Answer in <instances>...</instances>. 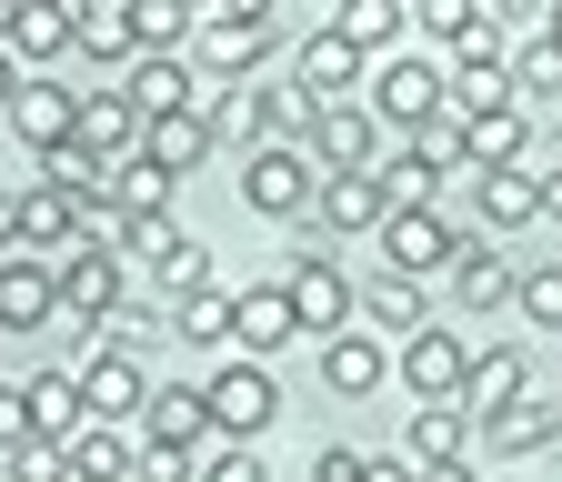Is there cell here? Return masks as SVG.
<instances>
[{
	"label": "cell",
	"instance_id": "cell-13",
	"mask_svg": "<svg viewBox=\"0 0 562 482\" xmlns=\"http://www.w3.org/2000/svg\"><path fill=\"white\" fill-rule=\"evenodd\" d=\"M382 181L372 171H322V191H312V232L331 242V232H382Z\"/></svg>",
	"mask_w": 562,
	"mask_h": 482
},
{
	"label": "cell",
	"instance_id": "cell-35",
	"mask_svg": "<svg viewBox=\"0 0 562 482\" xmlns=\"http://www.w3.org/2000/svg\"><path fill=\"white\" fill-rule=\"evenodd\" d=\"M552 433H562V412H552V402H513L503 423H482L492 452H552Z\"/></svg>",
	"mask_w": 562,
	"mask_h": 482
},
{
	"label": "cell",
	"instance_id": "cell-38",
	"mask_svg": "<svg viewBox=\"0 0 562 482\" xmlns=\"http://www.w3.org/2000/svg\"><path fill=\"white\" fill-rule=\"evenodd\" d=\"M402 152H412V161H432V171H472V142H462V121H452V111H432L422 131H402Z\"/></svg>",
	"mask_w": 562,
	"mask_h": 482
},
{
	"label": "cell",
	"instance_id": "cell-1",
	"mask_svg": "<svg viewBox=\"0 0 562 482\" xmlns=\"http://www.w3.org/2000/svg\"><path fill=\"white\" fill-rule=\"evenodd\" d=\"M442 111L452 121H482V111H522L513 101V51H503V31H472V41H452V71H442Z\"/></svg>",
	"mask_w": 562,
	"mask_h": 482
},
{
	"label": "cell",
	"instance_id": "cell-52",
	"mask_svg": "<svg viewBox=\"0 0 562 482\" xmlns=\"http://www.w3.org/2000/svg\"><path fill=\"white\" fill-rule=\"evenodd\" d=\"M532 31H542V41H552V51H562V0H552V11H542V21H532Z\"/></svg>",
	"mask_w": 562,
	"mask_h": 482
},
{
	"label": "cell",
	"instance_id": "cell-12",
	"mask_svg": "<svg viewBox=\"0 0 562 482\" xmlns=\"http://www.w3.org/2000/svg\"><path fill=\"white\" fill-rule=\"evenodd\" d=\"M121 101H131L140 121H171V111H201V81H191L181 51H140L131 81H121Z\"/></svg>",
	"mask_w": 562,
	"mask_h": 482
},
{
	"label": "cell",
	"instance_id": "cell-26",
	"mask_svg": "<svg viewBox=\"0 0 562 482\" xmlns=\"http://www.w3.org/2000/svg\"><path fill=\"white\" fill-rule=\"evenodd\" d=\"M171 191H181V181H171L161 161H140V152L111 161V212H121V222H171Z\"/></svg>",
	"mask_w": 562,
	"mask_h": 482
},
{
	"label": "cell",
	"instance_id": "cell-6",
	"mask_svg": "<svg viewBox=\"0 0 562 482\" xmlns=\"http://www.w3.org/2000/svg\"><path fill=\"white\" fill-rule=\"evenodd\" d=\"M312 191H322V171H312V152H251L241 161V201H251V212H271V222H302L312 212Z\"/></svg>",
	"mask_w": 562,
	"mask_h": 482
},
{
	"label": "cell",
	"instance_id": "cell-4",
	"mask_svg": "<svg viewBox=\"0 0 562 482\" xmlns=\"http://www.w3.org/2000/svg\"><path fill=\"white\" fill-rule=\"evenodd\" d=\"M50 292H60V312L81 322V332H101V322L121 312V251L70 242V251H60V271H50Z\"/></svg>",
	"mask_w": 562,
	"mask_h": 482
},
{
	"label": "cell",
	"instance_id": "cell-39",
	"mask_svg": "<svg viewBox=\"0 0 562 482\" xmlns=\"http://www.w3.org/2000/svg\"><path fill=\"white\" fill-rule=\"evenodd\" d=\"M171 332H181V341H232V292L201 282L191 302H171Z\"/></svg>",
	"mask_w": 562,
	"mask_h": 482
},
{
	"label": "cell",
	"instance_id": "cell-28",
	"mask_svg": "<svg viewBox=\"0 0 562 482\" xmlns=\"http://www.w3.org/2000/svg\"><path fill=\"white\" fill-rule=\"evenodd\" d=\"M21 402H31V433H41V442H70V433L91 423V412H81V372H31Z\"/></svg>",
	"mask_w": 562,
	"mask_h": 482
},
{
	"label": "cell",
	"instance_id": "cell-36",
	"mask_svg": "<svg viewBox=\"0 0 562 482\" xmlns=\"http://www.w3.org/2000/svg\"><path fill=\"white\" fill-rule=\"evenodd\" d=\"M372 181H382V201H392V212H432V191H442V171H432V161H412V152L372 161Z\"/></svg>",
	"mask_w": 562,
	"mask_h": 482
},
{
	"label": "cell",
	"instance_id": "cell-2",
	"mask_svg": "<svg viewBox=\"0 0 562 482\" xmlns=\"http://www.w3.org/2000/svg\"><path fill=\"white\" fill-rule=\"evenodd\" d=\"M201 412H211V433H222V442H261L281 423V382L261 362H222V372L201 382Z\"/></svg>",
	"mask_w": 562,
	"mask_h": 482
},
{
	"label": "cell",
	"instance_id": "cell-34",
	"mask_svg": "<svg viewBox=\"0 0 562 482\" xmlns=\"http://www.w3.org/2000/svg\"><path fill=\"white\" fill-rule=\"evenodd\" d=\"M462 142H472V171H513L532 152V121L522 111H482V121H462Z\"/></svg>",
	"mask_w": 562,
	"mask_h": 482
},
{
	"label": "cell",
	"instance_id": "cell-44",
	"mask_svg": "<svg viewBox=\"0 0 562 482\" xmlns=\"http://www.w3.org/2000/svg\"><path fill=\"white\" fill-rule=\"evenodd\" d=\"M201 482H271V472H261V452H251V442H222V452L201 462Z\"/></svg>",
	"mask_w": 562,
	"mask_h": 482
},
{
	"label": "cell",
	"instance_id": "cell-49",
	"mask_svg": "<svg viewBox=\"0 0 562 482\" xmlns=\"http://www.w3.org/2000/svg\"><path fill=\"white\" fill-rule=\"evenodd\" d=\"M412 482H482L472 462H432V472H412Z\"/></svg>",
	"mask_w": 562,
	"mask_h": 482
},
{
	"label": "cell",
	"instance_id": "cell-27",
	"mask_svg": "<svg viewBox=\"0 0 562 482\" xmlns=\"http://www.w3.org/2000/svg\"><path fill=\"white\" fill-rule=\"evenodd\" d=\"M472 191H482V222H492V232L542 222V181H532V161H513V171H472Z\"/></svg>",
	"mask_w": 562,
	"mask_h": 482
},
{
	"label": "cell",
	"instance_id": "cell-42",
	"mask_svg": "<svg viewBox=\"0 0 562 482\" xmlns=\"http://www.w3.org/2000/svg\"><path fill=\"white\" fill-rule=\"evenodd\" d=\"M412 21L432 31V41H472V31H482L492 11H482V0H412Z\"/></svg>",
	"mask_w": 562,
	"mask_h": 482
},
{
	"label": "cell",
	"instance_id": "cell-24",
	"mask_svg": "<svg viewBox=\"0 0 562 482\" xmlns=\"http://www.w3.org/2000/svg\"><path fill=\"white\" fill-rule=\"evenodd\" d=\"M271 60V31H251V21H222V11H201V71H222L232 91H241V71H261Z\"/></svg>",
	"mask_w": 562,
	"mask_h": 482
},
{
	"label": "cell",
	"instance_id": "cell-45",
	"mask_svg": "<svg viewBox=\"0 0 562 482\" xmlns=\"http://www.w3.org/2000/svg\"><path fill=\"white\" fill-rule=\"evenodd\" d=\"M362 462H372V452H351V442H322V452H312V482H362Z\"/></svg>",
	"mask_w": 562,
	"mask_h": 482
},
{
	"label": "cell",
	"instance_id": "cell-46",
	"mask_svg": "<svg viewBox=\"0 0 562 482\" xmlns=\"http://www.w3.org/2000/svg\"><path fill=\"white\" fill-rule=\"evenodd\" d=\"M21 442H31V402L0 392V452H21Z\"/></svg>",
	"mask_w": 562,
	"mask_h": 482
},
{
	"label": "cell",
	"instance_id": "cell-10",
	"mask_svg": "<svg viewBox=\"0 0 562 482\" xmlns=\"http://www.w3.org/2000/svg\"><path fill=\"white\" fill-rule=\"evenodd\" d=\"M140 402H151V372H140V352H101L81 362V412L91 423H140Z\"/></svg>",
	"mask_w": 562,
	"mask_h": 482
},
{
	"label": "cell",
	"instance_id": "cell-16",
	"mask_svg": "<svg viewBox=\"0 0 562 482\" xmlns=\"http://www.w3.org/2000/svg\"><path fill=\"white\" fill-rule=\"evenodd\" d=\"M322 382H331L341 402H372V392L392 382V341H372V332H331V341H322Z\"/></svg>",
	"mask_w": 562,
	"mask_h": 482
},
{
	"label": "cell",
	"instance_id": "cell-50",
	"mask_svg": "<svg viewBox=\"0 0 562 482\" xmlns=\"http://www.w3.org/2000/svg\"><path fill=\"white\" fill-rule=\"evenodd\" d=\"M362 482H412V462L392 452V462H362Z\"/></svg>",
	"mask_w": 562,
	"mask_h": 482
},
{
	"label": "cell",
	"instance_id": "cell-29",
	"mask_svg": "<svg viewBox=\"0 0 562 482\" xmlns=\"http://www.w3.org/2000/svg\"><path fill=\"white\" fill-rule=\"evenodd\" d=\"M412 472H432V462H472V423H462V402H422L412 412Z\"/></svg>",
	"mask_w": 562,
	"mask_h": 482
},
{
	"label": "cell",
	"instance_id": "cell-30",
	"mask_svg": "<svg viewBox=\"0 0 562 482\" xmlns=\"http://www.w3.org/2000/svg\"><path fill=\"white\" fill-rule=\"evenodd\" d=\"M50 312H60V292H50V271L11 251V261H0V332H41Z\"/></svg>",
	"mask_w": 562,
	"mask_h": 482
},
{
	"label": "cell",
	"instance_id": "cell-21",
	"mask_svg": "<svg viewBox=\"0 0 562 482\" xmlns=\"http://www.w3.org/2000/svg\"><path fill=\"white\" fill-rule=\"evenodd\" d=\"M302 322H292V302H281V282H261V292H232V341H241V362H261V352H281Z\"/></svg>",
	"mask_w": 562,
	"mask_h": 482
},
{
	"label": "cell",
	"instance_id": "cell-25",
	"mask_svg": "<svg viewBox=\"0 0 562 482\" xmlns=\"http://www.w3.org/2000/svg\"><path fill=\"white\" fill-rule=\"evenodd\" d=\"M11 242L21 251H70L81 242V212H70L60 191H11Z\"/></svg>",
	"mask_w": 562,
	"mask_h": 482
},
{
	"label": "cell",
	"instance_id": "cell-3",
	"mask_svg": "<svg viewBox=\"0 0 562 482\" xmlns=\"http://www.w3.org/2000/svg\"><path fill=\"white\" fill-rule=\"evenodd\" d=\"M281 302H292V322L312 332V341H331V332H351V282L331 271V251L322 242H302V261L281 271Z\"/></svg>",
	"mask_w": 562,
	"mask_h": 482
},
{
	"label": "cell",
	"instance_id": "cell-19",
	"mask_svg": "<svg viewBox=\"0 0 562 482\" xmlns=\"http://www.w3.org/2000/svg\"><path fill=\"white\" fill-rule=\"evenodd\" d=\"M70 142H81L91 161H131L140 152V111L121 91H81V121H70Z\"/></svg>",
	"mask_w": 562,
	"mask_h": 482
},
{
	"label": "cell",
	"instance_id": "cell-7",
	"mask_svg": "<svg viewBox=\"0 0 562 482\" xmlns=\"http://www.w3.org/2000/svg\"><path fill=\"white\" fill-rule=\"evenodd\" d=\"M302 152H312V171H372L382 161V121L362 101H331V111H312Z\"/></svg>",
	"mask_w": 562,
	"mask_h": 482
},
{
	"label": "cell",
	"instance_id": "cell-18",
	"mask_svg": "<svg viewBox=\"0 0 562 482\" xmlns=\"http://www.w3.org/2000/svg\"><path fill=\"white\" fill-rule=\"evenodd\" d=\"M60 51H81L70 0H21V11H11V60H21V71H50Z\"/></svg>",
	"mask_w": 562,
	"mask_h": 482
},
{
	"label": "cell",
	"instance_id": "cell-23",
	"mask_svg": "<svg viewBox=\"0 0 562 482\" xmlns=\"http://www.w3.org/2000/svg\"><path fill=\"white\" fill-rule=\"evenodd\" d=\"M513 282H522V271L492 251V242H472V232H462V251H452V292H462V312H503V302H513Z\"/></svg>",
	"mask_w": 562,
	"mask_h": 482
},
{
	"label": "cell",
	"instance_id": "cell-17",
	"mask_svg": "<svg viewBox=\"0 0 562 482\" xmlns=\"http://www.w3.org/2000/svg\"><path fill=\"white\" fill-rule=\"evenodd\" d=\"M140 442H161V452H201L211 442V412L191 382H151V402H140Z\"/></svg>",
	"mask_w": 562,
	"mask_h": 482
},
{
	"label": "cell",
	"instance_id": "cell-22",
	"mask_svg": "<svg viewBox=\"0 0 562 482\" xmlns=\"http://www.w3.org/2000/svg\"><path fill=\"white\" fill-rule=\"evenodd\" d=\"M351 312L372 322V341H412L422 322H432V312H422V282H402V271H382V282H362V292H351Z\"/></svg>",
	"mask_w": 562,
	"mask_h": 482
},
{
	"label": "cell",
	"instance_id": "cell-14",
	"mask_svg": "<svg viewBox=\"0 0 562 482\" xmlns=\"http://www.w3.org/2000/svg\"><path fill=\"white\" fill-rule=\"evenodd\" d=\"M362 71H372V60L351 51L341 31H312V41H302V71H292V91H302L312 111H331V101H351V81H362Z\"/></svg>",
	"mask_w": 562,
	"mask_h": 482
},
{
	"label": "cell",
	"instance_id": "cell-54",
	"mask_svg": "<svg viewBox=\"0 0 562 482\" xmlns=\"http://www.w3.org/2000/svg\"><path fill=\"white\" fill-rule=\"evenodd\" d=\"M0 261H11V242H0Z\"/></svg>",
	"mask_w": 562,
	"mask_h": 482
},
{
	"label": "cell",
	"instance_id": "cell-55",
	"mask_svg": "<svg viewBox=\"0 0 562 482\" xmlns=\"http://www.w3.org/2000/svg\"><path fill=\"white\" fill-rule=\"evenodd\" d=\"M503 482H513V472H503Z\"/></svg>",
	"mask_w": 562,
	"mask_h": 482
},
{
	"label": "cell",
	"instance_id": "cell-11",
	"mask_svg": "<svg viewBox=\"0 0 562 482\" xmlns=\"http://www.w3.org/2000/svg\"><path fill=\"white\" fill-rule=\"evenodd\" d=\"M70 121H81V91H70V81H50V71H31V81L11 91V111H0V131H21L31 152L70 142Z\"/></svg>",
	"mask_w": 562,
	"mask_h": 482
},
{
	"label": "cell",
	"instance_id": "cell-15",
	"mask_svg": "<svg viewBox=\"0 0 562 482\" xmlns=\"http://www.w3.org/2000/svg\"><path fill=\"white\" fill-rule=\"evenodd\" d=\"M513 402H522V352H513V341H492V352H472V372H462V423L482 433V423H503Z\"/></svg>",
	"mask_w": 562,
	"mask_h": 482
},
{
	"label": "cell",
	"instance_id": "cell-31",
	"mask_svg": "<svg viewBox=\"0 0 562 482\" xmlns=\"http://www.w3.org/2000/svg\"><path fill=\"white\" fill-rule=\"evenodd\" d=\"M140 161H161L171 181H181V171H201V161H211V121H201V111H171V121H140Z\"/></svg>",
	"mask_w": 562,
	"mask_h": 482
},
{
	"label": "cell",
	"instance_id": "cell-9",
	"mask_svg": "<svg viewBox=\"0 0 562 482\" xmlns=\"http://www.w3.org/2000/svg\"><path fill=\"white\" fill-rule=\"evenodd\" d=\"M462 372H472V341H452L442 322H422L402 341V392L412 402H462Z\"/></svg>",
	"mask_w": 562,
	"mask_h": 482
},
{
	"label": "cell",
	"instance_id": "cell-32",
	"mask_svg": "<svg viewBox=\"0 0 562 482\" xmlns=\"http://www.w3.org/2000/svg\"><path fill=\"white\" fill-rule=\"evenodd\" d=\"M402 21H412V0H341V11H331V31L362 51V60H382L402 41Z\"/></svg>",
	"mask_w": 562,
	"mask_h": 482
},
{
	"label": "cell",
	"instance_id": "cell-8",
	"mask_svg": "<svg viewBox=\"0 0 562 482\" xmlns=\"http://www.w3.org/2000/svg\"><path fill=\"white\" fill-rule=\"evenodd\" d=\"M462 232L442 212H382V271H402V282H422V271H452Z\"/></svg>",
	"mask_w": 562,
	"mask_h": 482
},
{
	"label": "cell",
	"instance_id": "cell-20",
	"mask_svg": "<svg viewBox=\"0 0 562 482\" xmlns=\"http://www.w3.org/2000/svg\"><path fill=\"white\" fill-rule=\"evenodd\" d=\"M41 191H60L70 212H111V161H91L81 142H50L41 152Z\"/></svg>",
	"mask_w": 562,
	"mask_h": 482
},
{
	"label": "cell",
	"instance_id": "cell-40",
	"mask_svg": "<svg viewBox=\"0 0 562 482\" xmlns=\"http://www.w3.org/2000/svg\"><path fill=\"white\" fill-rule=\"evenodd\" d=\"M513 101H562V51H552L542 31L513 51Z\"/></svg>",
	"mask_w": 562,
	"mask_h": 482
},
{
	"label": "cell",
	"instance_id": "cell-43",
	"mask_svg": "<svg viewBox=\"0 0 562 482\" xmlns=\"http://www.w3.org/2000/svg\"><path fill=\"white\" fill-rule=\"evenodd\" d=\"M0 462H11V482H70V462H60V442H21V452H0Z\"/></svg>",
	"mask_w": 562,
	"mask_h": 482
},
{
	"label": "cell",
	"instance_id": "cell-47",
	"mask_svg": "<svg viewBox=\"0 0 562 482\" xmlns=\"http://www.w3.org/2000/svg\"><path fill=\"white\" fill-rule=\"evenodd\" d=\"M222 21H251V31H271V0H211Z\"/></svg>",
	"mask_w": 562,
	"mask_h": 482
},
{
	"label": "cell",
	"instance_id": "cell-5",
	"mask_svg": "<svg viewBox=\"0 0 562 482\" xmlns=\"http://www.w3.org/2000/svg\"><path fill=\"white\" fill-rule=\"evenodd\" d=\"M362 81H372V121H392V131H422V121L442 111V71L412 60V51H382Z\"/></svg>",
	"mask_w": 562,
	"mask_h": 482
},
{
	"label": "cell",
	"instance_id": "cell-48",
	"mask_svg": "<svg viewBox=\"0 0 562 482\" xmlns=\"http://www.w3.org/2000/svg\"><path fill=\"white\" fill-rule=\"evenodd\" d=\"M532 181H542V222H562V161H542Z\"/></svg>",
	"mask_w": 562,
	"mask_h": 482
},
{
	"label": "cell",
	"instance_id": "cell-53",
	"mask_svg": "<svg viewBox=\"0 0 562 482\" xmlns=\"http://www.w3.org/2000/svg\"><path fill=\"white\" fill-rule=\"evenodd\" d=\"M552 462H562V433H552Z\"/></svg>",
	"mask_w": 562,
	"mask_h": 482
},
{
	"label": "cell",
	"instance_id": "cell-51",
	"mask_svg": "<svg viewBox=\"0 0 562 482\" xmlns=\"http://www.w3.org/2000/svg\"><path fill=\"white\" fill-rule=\"evenodd\" d=\"M21 81H31V71H21L11 51H0V111H11V91H21Z\"/></svg>",
	"mask_w": 562,
	"mask_h": 482
},
{
	"label": "cell",
	"instance_id": "cell-33",
	"mask_svg": "<svg viewBox=\"0 0 562 482\" xmlns=\"http://www.w3.org/2000/svg\"><path fill=\"white\" fill-rule=\"evenodd\" d=\"M60 462H70V482H131V442L111 423H81V433L60 442Z\"/></svg>",
	"mask_w": 562,
	"mask_h": 482
},
{
	"label": "cell",
	"instance_id": "cell-41",
	"mask_svg": "<svg viewBox=\"0 0 562 482\" xmlns=\"http://www.w3.org/2000/svg\"><path fill=\"white\" fill-rule=\"evenodd\" d=\"M513 312L532 322V332H562V261H532L522 282H513Z\"/></svg>",
	"mask_w": 562,
	"mask_h": 482
},
{
	"label": "cell",
	"instance_id": "cell-37",
	"mask_svg": "<svg viewBox=\"0 0 562 482\" xmlns=\"http://www.w3.org/2000/svg\"><path fill=\"white\" fill-rule=\"evenodd\" d=\"M191 21H201L191 0H131V41H140V51H181Z\"/></svg>",
	"mask_w": 562,
	"mask_h": 482
}]
</instances>
